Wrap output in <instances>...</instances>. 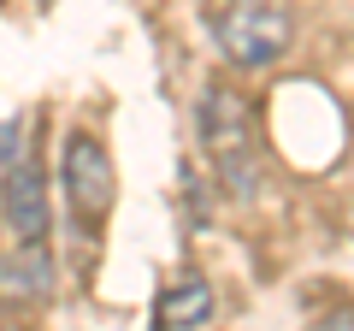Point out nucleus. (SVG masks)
Masks as SVG:
<instances>
[{
	"mask_svg": "<svg viewBox=\"0 0 354 331\" xmlns=\"http://www.w3.org/2000/svg\"><path fill=\"white\" fill-rule=\"evenodd\" d=\"M213 284L207 278H177V284H165L160 290V302H153V325L160 331H195V325H207L213 319Z\"/></svg>",
	"mask_w": 354,
	"mask_h": 331,
	"instance_id": "6",
	"label": "nucleus"
},
{
	"mask_svg": "<svg viewBox=\"0 0 354 331\" xmlns=\"http://www.w3.org/2000/svg\"><path fill=\"white\" fill-rule=\"evenodd\" d=\"M6 154V178H0V213L12 225L18 242H41L48 237V184H41V166L36 154H18V148H0Z\"/></svg>",
	"mask_w": 354,
	"mask_h": 331,
	"instance_id": "4",
	"label": "nucleus"
},
{
	"mask_svg": "<svg viewBox=\"0 0 354 331\" xmlns=\"http://www.w3.org/2000/svg\"><path fill=\"white\" fill-rule=\"evenodd\" d=\"M53 302V260L41 242H18L0 255V307H48Z\"/></svg>",
	"mask_w": 354,
	"mask_h": 331,
	"instance_id": "5",
	"label": "nucleus"
},
{
	"mask_svg": "<svg viewBox=\"0 0 354 331\" xmlns=\"http://www.w3.org/2000/svg\"><path fill=\"white\" fill-rule=\"evenodd\" d=\"M195 125H201V148H207V160H213V172H218L236 195H248V190H254V166H260L254 107L242 101L236 89H207Z\"/></svg>",
	"mask_w": 354,
	"mask_h": 331,
	"instance_id": "2",
	"label": "nucleus"
},
{
	"mask_svg": "<svg viewBox=\"0 0 354 331\" xmlns=\"http://www.w3.org/2000/svg\"><path fill=\"white\" fill-rule=\"evenodd\" d=\"M213 24V42L236 71H266V65H278L295 42V18L283 0H225L207 12Z\"/></svg>",
	"mask_w": 354,
	"mask_h": 331,
	"instance_id": "1",
	"label": "nucleus"
},
{
	"mask_svg": "<svg viewBox=\"0 0 354 331\" xmlns=\"http://www.w3.org/2000/svg\"><path fill=\"white\" fill-rule=\"evenodd\" d=\"M319 331H354V314H348V307H337V314L319 319Z\"/></svg>",
	"mask_w": 354,
	"mask_h": 331,
	"instance_id": "7",
	"label": "nucleus"
},
{
	"mask_svg": "<svg viewBox=\"0 0 354 331\" xmlns=\"http://www.w3.org/2000/svg\"><path fill=\"white\" fill-rule=\"evenodd\" d=\"M0 331H24V325H0Z\"/></svg>",
	"mask_w": 354,
	"mask_h": 331,
	"instance_id": "8",
	"label": "nucleus"
},
{
	"mask_svg": "<svg viewBox=\"0 0 354 331\" xmlns=\"http://www.w3.org/2000/svg\"><path fill=\"white\" fill-rule=\"evenodd\" d=\"M65 195H71V213L83 219L88 231H101L106 213H113V195H118V178H113V160L106 148L88 130L65 136Z\"/></svg>",
	"mask_w": 354,
	"mask_h": 331,
	"instance_id": "3",
	"label": "nucleus"
}]
</instances>
